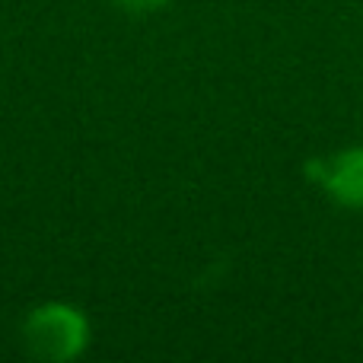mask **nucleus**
Segmentation results:
<instances>
[{
  "instance_id": "1",
  "label": "nucleus",
  "mask_w": 363,
  "mask_h": 363,
  "mask_svg": "<svg viewBox=\"0 0 363 363\" xmlns=\"http://www.w3.org/2000/svg\"><path fill=\"white\" fill-rule=\"evenodd\" d=\"M93 338L89 319L80 306L61 300H48L35 306L23 322V341L35 360L70 363L83 357Z\"/></svg>"
},
{
  "instance_id": "2",
  "label": "nucleus",
  "mask_w": 363,
  "mask_h": 363,
  "mask_svg": "<svg viewBox=\"0 0 363 363\" xmlns=\"http://www.w3.org/2000/svg\"><path fill=\"white\" fill-rule=\"evenodd\" d=\"M306 176L335 204L360 211L363 207V144L328 153V157H313L306 163Z\"/></svg>"
},
{
  "instance_id": "3",
  "label": "nucleus",
  "mask_w": 363,
  "mask_h": 363,
  "mask_svg": "<svg viewBox=\"0 0 363 363\" xmlns=\"http://www.w3.org/2000/svg\"><path fill=\"white\" fill-rule=\"evenodd\" d=\"M121 10H131V13H153V10H163L169 6L172 0H115Z\"/></svg>"
}]
</instances>
